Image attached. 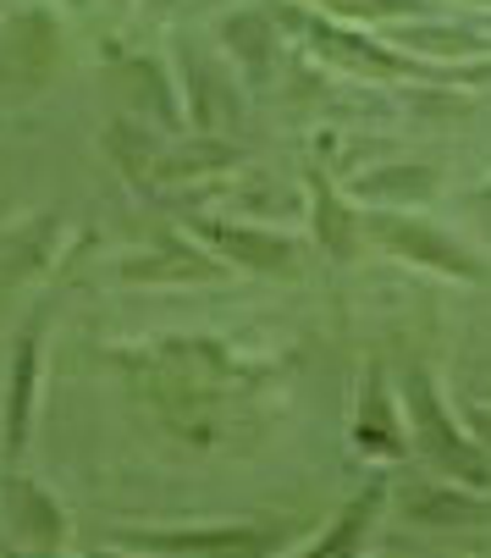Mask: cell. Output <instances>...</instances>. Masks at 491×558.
<instances>
[{"instance_id": "obj_1", "label": "cell", "mask_w": 491, "mask_h": 558, "mask_svg": "<svg viewBox=\"0 0 491 558\" xmlns=\"http://www.w3.org/2000/svg\"><path fill=\"white\" fill-rule=\"evenodd\" d=\"M403 415H408V432H415V448L464 487H486L491 482V459L480 453V442L469 432H458V421L447 415L442 392L431 381V371H415L403 381Z\"/></svg>"}, {"instance_id": "obj_2", "label": "cell", "mask_w": 491, "mask_h": 558, "mask_svg": "<svg viewBox=\"0 0 491 558\" xmlns=\"http://www.w3.org/2000/svg\"><path fill=\"white\" fill-rule=\"evenodd\" d=\"M376 227V238L392 250V255H403V260H415V266H431V271H442V277H464V282H480L486 277V266L464 250V244H453L447 232H437L431 221H408V216H376L370 221Z\"/></svg>"}, {"instance_id": "obj_3", "label": "cell", "mask_w": 491, "mask_h": 558, "mask_svg": "<svg viewBox=\"0 0 491 558\" xmlns=\"http://www.w3.org/2000/svg\"><path fill=\"white\" fill-rule=\"evenodd\" d=\"M199 232L210 238V244L237 260V266H249V271H266V277H293L298 271V250L287 244L282 232H260V227H226V221H199Z\"/></svg>"}, {"instance_id": "obj_4", "label": "cell", "mask_w": 491, "mask_h": 558, "mask_svg": "<svg viewBox=\"0 0 491 558\" xmlns=\"http://www.w3.org/2000/svg\"><path fill=\"white\" fill-rule=\"evenodd\" d=\"M282 531H255V525H216V531H155L133 536V547L155 553H221V558H260Z\"/></svg>"}, {"instance_id": "obj_5", "label": "cell", "mask_w": 491, "mask_h": 558, "mask_svg": "<svg viewBox=\"0 0 491 558\" xmlns=\"http://www.w3.org/2000/svg\"><path fill=\"white\" fill-rule=\"evenodd\" d=\"M298 28L315 39L320 56H332V61H343V66H354V72H381V77H408V72H420V61H403V56H392V50H381V45H370V39L337 28V23L298 17Z\"/></svg>"}, {"instance_id": "obj_6", "label": "cell", "mask_w": 491, "mask_h": 558, "mask_svg": "<svg viewBox=\"0 0 491 558\" xmlns=\"http://www.w3.org/2000/svg\"><path fill=\"white\" fill-rule=\"evenodd\" d=\"M376 509H381V487L359 493V498L337 514V525L315 542V553H309V558H359V547H365V531H370Z\"/></svg>"}, {"instance_id": "obj_7", "label": "cell", "mask_w": 491, "mask_h": 558, "mask_svg": "<svg viewBox=\"0 0 491 558\" xmlns=\"http://www.w3.org/2000/svg\"><path fill=\"white\" fill-rule=\"evenodd\" d=\"M475 487H437L431 498H420L415 509V520H426V525H475V520H491V504H480V498H469Z\"/></svg>"}, {"instance_id": "obj_8", "label": "cell", "mask_w": 491, "mask_h": 558, "mask_svg": "<svg viewBox=\"0 0 491 558\" xmlns=\"http://www.w3.org/2000/svg\"><path fill=\"white\" fill-rule=\"evenodd\" d=\"M34 371H39V349H34V332H28V338H23V349H17V365H12V453L23 448V432H28Z\"/></svg>"}, {"instance_id": "obj_9", "label": "cell", "mask_w": 491, "mask_h": 558, "mask_svg": "<svg viewBox=\"0 0 491 558\" xmlns=\"http://www.w3.org/2000/svg\"><path fill=\"white\" fill-rule=\"evenodd\" d=\"M315 232H320V244L332 250L337 260L354 250V238H348V216H343V205L332 199V189H320L315 183Z\"/></svg>"}, {"instance_id": "obj_10", "label": "cell", "mask_w": 491, "mask_h": 558, "mask_svg": "<svg viewBox=\"0 0 491 558\" xmlns=\"http://www.w3.org/2000/svg\"><path fill=\"white\" fill-rule=\"evenodd\" d=\"M315 7L337 12V17H354V23H376V17H420V12H426L420 0H315Z\"/></svg>"}, {"instance_id": "obj_11", "label": "cell", "mask_w": 491, "mask_h": 558, "mask_svg": "<svg viewBox=\"0 0 491 558\" xmlns=\"http://www.w3.org/2000/svg\"><path fill=\"white\" fill-rule=\"evenodd\" d=\"M365 194H403V199H415V194H431V172H408V167H397V172H376V178H365L359 183Z\"/></svg>"}, {"instance_id": "obj_12", "label": "cell", "mask_w": 491, "mask_h": 558, "mask_svg": "<svg viewBox=\"0 0 491 558\" xmlns=\"http://www.w3.org/2000/svg\"><path fill=\"white\" fill-rule=\"evenodd\" d=\"M469 437H475L480 453L491 459V410H469Z\"/></svg>"}, {"instance_id": "obj_13", "label": "cell", "mask_w": 491, "mask_h": 558, "mask_svg": "<svg viewBox=\"0 0 491 558\" xmlns=\"http://www.w3.org/2000/svg\"><path fill=\"white\" fill-rule=\"evenodd\" d=\"M12 558H56V553H12Z\"/></svg>"}, {"instance_id": "obj_14", "label": "cell", "mask_w": 491, "mask_h": 558, "mask_svg": "<svg viewBox=\"0 0 491 558\" xmlns=\"http://www.w3.org/2000/svg\"><path fill=\"white\" fill-rule=\"evenodd\" d=\"M95 558H116V553H95Z\"/></svg>"}]
</instances>
